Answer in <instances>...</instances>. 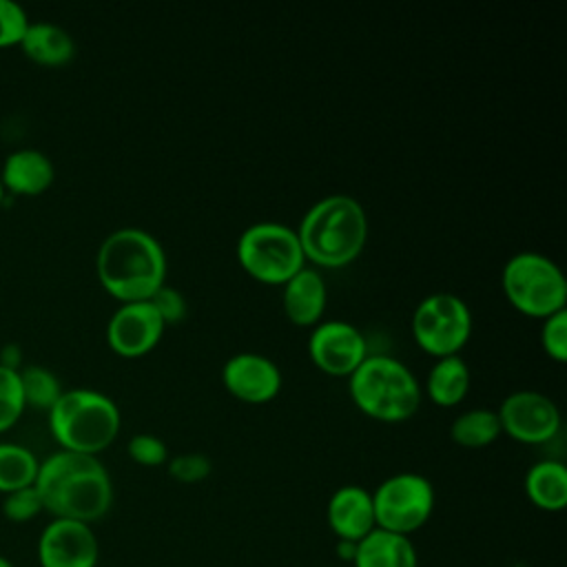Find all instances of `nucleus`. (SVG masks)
Instances as JSON below:
<instances>
[{"mask_svg": "<svg viewBox=\"0 0 567 567\" xmlns=\"http://www.w3.org/2000/svg\"><path fill=\"white\" fill-rule=\"evenodd\" d=\"M42 509H44V505H42V498H40L35 485L13 489L2 501V514L11 523H27V520L35 518Z\"/></svg>", "mask_w": 567, "mask_h": 567, "instance_id": "a878e982", "label": "nucleus"}, {"mask_svg": "<svg viewBox=\"0 0 567 567\" xmlns=\"http://www.w3.org/2000/svg\"><path fill=\"white\" fill-rule=\"evenodd\" d=\"M0 567H13V563H11L7 556L0 554Z\"/></svg>", "mask_w": 567, "mask_h": 567, "instance_id": "473e14b6", "label": "nucleus"}, {"mask_svg": "<svg viewBox=\"0 0 567 567\" xmlns=\"http://www.w3.org/2000/svg\"><path fill=\"white\" fill-rule=\"evenodd\" d=\"M33 485L53 518L91 525L113 503L111 476L95 454L60 450L40 463Z\"/></svg>", "mask_w": 567, "mask_h": 567, "instance_id": "f257e3e1", "label": "nucleus"}, {"mask_svg": "<svg viewBox=\"0 0 567 567\" xmlns=\"http://www.w3.org/2000/svg\"><path fill=\"white\" fill-rule=\"evenodd\" d=\"M540 341L549 357L558 361L567 359V308H560L545 317L540 328Z\"/></svg>", "mask_w": 567, "mask_h": 567, "instance_id": "cd10ccee", "label": "nucleus"}, {"mask_svg": "<svg viewBox=\"0 0 567 567\" xmlns=\"http://www.w3.org/2000/svg\"><path fill=\"white\" fill-rule=\"evenodd\" d=\"M148 301L155 306V310L159 312V317H162L164 323H177V321H182V319L186 317V310H188L186 297H184L177 288H173V286H168V284H162V286L151 295Z\"/></svg>", "mask_w": 567, "mask_h": 567, "instance_id": "c756f323", "label": "nucleus"}, {"mask_svg": "<svg viewBox=\"0 0 567 567\" xmlns=\"http://www.w3.org/2000/svg\"><path fill=\"white\" fill-rule=\"evenodd\" d=\"M237 259L246 272L268 284H284L306 266L299 235L288 224L257 221L241 230Z\"/></svg>", "mask_w": 567, "mask_h": 567, "instance_id": "0eeeda50", "label": "nucleus"}, {"mask_svg": "<svg viewBox=\"0 0 567 567\" xmlns=\"http://www.w3.org/2000/svg\"><path fill=\"white\" fill-rule=\"evenodd\" d=\"M128 454L135 463L148 465V467H155L168 461L166 443L159 436L148 432H140L128 439Z\"/></svg>", "mask_w": 567, "mask_h": 567, "instance_id": "c85d7f7f", "label": "nucleus"}, {"mask_svg": "<svg viewBox=\"0 0 567 567\" xmlns=\"http://www.w3.org/2000/svg\"><path fill=\"white\" fill-rule=\"evenodd\" d=\"M427 394L439 405L458 403L470 388V368L458 354L439 357L427 372Z\"/></svg>", "mask_w": 567, "mask_h": 567, "instance_id": "412c9836", "label": "nucleus"}, {"mask_svg": "<svg viewBox=\"0 0 567 567\" xmlns=\"http://www.w3.org/2000/svg\"><path fill=\"white\" fill-rule=\"evenodd\" d=\"M38 467L40 463L31 450L16 443H0V492L9 494L33 485Z\"/></svg>", "mask_w": 567, "mask_h": 567, "instance_id": "5701e85b", "label": "nucleus"}, {"mask_svg": "<svg viewBox=\"0 0 567 567\" xmlns=\"http://www.w3.org/2000/svg\"><path fill=\"white\" fill-rule=\"evenodd\" d=\"M27 24V13L18 2L0 0V44L20 42Z\"/></svg>", "mask_w": 567, "mask_h": 567, "instance_id": "7c9ffc66", "label": "nucleus"}, {"mask_svg": "<svg viewBox=\"0 0 567 567\" xmlns=\"http://www.w3.org/2000/svg\"><path fill=\"white\" fill-rule=\"evenodd\" d=\"M49 423L62 450L95 454L120 430V410L113 399L97 390H64L49 408Z\"/></svg>", "mask_w": 567, "mask_h": 567, "instance_id": "39448f33", "label": "nucleus"}, {"mask_svg": "<svg viewBox=\"0 0 567 567\" xmlns=\"http://www.w3.org/2000/svg\"><path fill=\"white\" fill-rule=\"evenodd\" d=\"M284 310L297 326H315L328 301V290L319 270L303 266L284 281Z\"/></svg>", "mask_w": 567, "mask_h": 567, "instance_id": "dca6fc26", "label": "nucleus"}, {"mask_svg": "<svg viewBox=\"0 0 567 567\" xmlns=\"http://www.w3.org/2000/svg\"><path fill=\"white\" fill-rule=\"evenodd\" d=\"M97 277L122 301L151 299L166 279L164 248L144 228H117L97 248Z\"/></svg>", "mask_w": 567, "mask_h": 567, "instance_id": "f03ea898", "label": "nucleus"}, {"mask_svg": "<svg viewBox=\"0 0 567 567\" xmlns=\"http://www.w3.org/2000/svg\"><path fill=\"white\" fill-rule=\"evenodd\" d=\"M297 235L308 259L319 266H343L361 252L368 237V217L359 199L334 193L303 213Z\"/></svg>", "mask_w": 567, "mask_h": 567, "instance_id": "7ed1b4c3", "label": "nucleus"}, {"mask_svg": "<svg viewBox=\"0 0 567 567\" xmlns=\"http://www.w3.org/2000/svg\"><path fill=\"white\" fill-rule=\"evenodd\" d=\"M496 414L501 430L523 443L549 441L560 427L556 403L536 390H516L507 394Z\"/></svg>", "mask_w": 567, "mask_h": 567, "instance_id": "9d476101", "label": "nucleus"}, {"mask_svg": "<svg viewBox=\"0 0 567 567\" xmlns=\"http://www.w3.org/2000/svg\"><path fill=\"white\" fill-rule=\"evenodd\" d=\"M22 49L29 58L42 64H62L73 58L75 44L66 29L53 22H31L27 24L22 38Z\"/></svg>", "mask_w": 567, "mask_h": 567, "instance_id": "aec40b11", "label": "nucleus"}, {"mask_svg": "<svg viewBox=\"0 0 567 567\" xmlns=\"http://www.w3.org/2000/svg\"><path fill=\"white\" fill-rule=\"evenodd\" d=\"M213 472V461L204 452H184L168 458V474L179 483H199Z\"/></svg>", "mask_w": 567, "mask_h": 567, "instance_id": "bb28decb", "label": "nucleus"}, {"mask_svg": "<svg viewBox=\"0 0 567 567\" xmlns=\"http://www.w3.org/2000/svg\"><path fill=\"white\" fill-rule=\"evenodd\" d=\"M328 525L339 540L359 543L374 527L372 492L361 485H341L328 501Z\"/></svg>", "mask_w": 567, "mask_h": 567, "instance_id": "2eb2a0df", "label": "nucleus"}, {"mask_svg": "<svg viewBox=\"0 0 567 567\" xmlns=\"http://www.w3.org/2000/svg\"><path fill=\"white\" fill-rule=\"evenodd\" d=\"M22 408L24 396L20 374L9 365H0V430H7L18 419Z\"/></svg>", "mask_w": 567, "mask_h": 567, "instance_id": "393cba45", "label": "nucleus"}, {"mask_svg": "<svg viewBox=\"0 0 567 567\" xmlns=\"http://www.w3.org/2000/svg\"><path fill=\"white\" fill-rule=\"evenodd\" d=\"M354 567H419L416 549L410 536L374 527L357 543Z\"/></svg>", "mask_w": 567, "mask_h": 567, "instance_id": "f3484780", "label": "nucleus"}, {"mask_svg": "<svg viewBox=\"0 0 567 567\" xmlns=\"http://www.w3.org/2000/svg\"><path fill=\"white\" fill-rule=\"evenodd\" d=\"M412 332L430 354H456L472 332L470 306L454 292H432L416 303Z\"/></svg>", "mask_w": 567, "mask_h": 567, "instance_id": "1a4fd4ad", "label": "nucleus"}, {"mask_svg": "<svg viewBox=\"0 0 567 567\" xmlns=\"http://www.w3.org/2000/svg\"><path fill=\"white\" fill-rule=\"evenodd\" d=\"M18 374H20L24 403H31L35 408H51L62 394L58 377L42 365H27Z\"/></svg>", "mask_w": 567, "mask_h": 567, "instance_id": "b1692460", "label": "nucleus"}, {"mask_svg": "<svg viewBox=\"0 0 567 567\" xmlns=\"http://www.w3.org/2000/svg\"><path fill=\"white\" fill-rule=\"evenodd\" d=\"M348 377L354 403L370 416L401 421L421 403L419 379L396 357L368 354Z\"/></svg>", "mask_w": 567, "mask_h": 567, "instance_id": "20e7f679", "label": "nucleus"}, {"mask_svg": "<svg viewBox=\"0 0 567 567\" xmlns=\"http://www.w3.org/2000/svg\"><path fill=\"white\" fill-rule=\"evenodd\" d=\"M100 545L89 523L53 518L38 538L40 567H97Z\"/></svg>", "mask_w": 567, "mask_h": 567, "instance_id": "9b49d317", "label": "nucleus"}, {"mask_svg": "<svg viewBox=\"0 0 567 567\" xmlns=\"http://www.w3.org/2000/svg\"><path fill=\"white\" fill-rule=\"evenodd\" d=\"M164 328L166 323L148 299L124 301L109 319L106 339L115 352L140 357L159 341Z\"/></svg>", "mask_w": 567, "mask_h": 567, "instance_id": "ddd939ff", "label": "nucleus"}, {"mask_svg": "<svg viewBox=\"0 0 567 567\" xmlns=\"http://www.w3.org/2000/svg\"><path fill=\"white\" fill-rule=\"evenodd\" d=\"M450 434L463 447H485L501 434V421L492 408H470L452 421Z\"/></svg>", "mask_w": 567, "mask_h": 567, "instance_id": "4be33fe9", "label": "nucleus"}, {"mask_svg": "<svg viewBox=\"0 0 567 567\" xmlns=\"http://www.w3.org/2000/svg\"><path fill=\"white\" fill-rule=\"evenodd\" d=\"M308 352L323 372L350 374L368 357V343L354 323L346 319H326L315 323L308 339Z\"/></svg>", "mask_w": 567, "mask_h": 567, "instance_id": "f8f14e48", "label": "nucleus"}, {"mask_svg": "<svg viewBox=\"0 0 567 567\" xmlns=\"http://www.w3.org/2000/svg\"><path fill=\"white\" fill-rule=\"evenodd\" d=\"M527 498L547 512H558L567 505V467L560 461H536L525 474Z\"/></svg>", "mask_w": 567, "mask_h": 567, "instance_id": "a211bd4d", "label": "nucleus"}, {"mask_svg": "<svg viewBox=\"0 0 567 567\" xmlns=\"http://www.w3.org/2000/svg\"><path fill=\"white\" fill-rule=\"evenodd\" d=\"M337 554H339V558L341 560H348V563H352L354 560V554H357V543H352V540H337Z\"/></svg>", "mask_w": 567, "mask_h": 567, "instance_id": "2f4dec72", "label": "nucleus"}, {"mask_svg": "<svg viewBox=\"0 0 567 567\" xmlns=\"http://www.w3.org/2000/svg\"><path fill=\"white\" fill-rule=\"evenodd\" d=\"M0 199H2V184H0Z\"/></svg>", "mask_w": 567, "mask_h": 567, "instance_id": "72a5a7b5", "label": "nucleus"}, {"mask_svg": "<svg viewBox=\"0 0 567 567\" xmlns=\"http://www.w3.org/2000/svg\"><path fill=\"white\" fill-rule=\"evenodd\" d=\"M221 379L228 392L252 403L272 399L281 388L279 365L259 352L233 354L221 368Z\"/></svg>", "mask_w": 567, "mask_h": 567, "instance_id": "4468645a", "label": "nucleus"}, {"mask_svg": "<svg viewBox=\"0 0 567 567\" xmlns=\"http://www.w3.org/2000/svg\"><path fill=\"white\" fill-rule=\"evenodd\" d=\"M507 299L523 312L547 317L567 301V281L560 266L543 252L520 250L503 266Z\"/></svg>", "mask_w": 567, "mask_h": 567, "instance_id": "423d86ee", "label": "nucleus"}, {"mask_svg": "<svg viewBox=\"0 0 567 567\" xmlns=\"http://www.w3.org/2000/svg\"><path fill=\"white\" fill-rule=\"evenodd\" d=\"M2 179L18 193H40L53 179V164L42 151L20 148L7 157Z\"/></svg>", "mask_w": 567, "mask_h": 567, "instance_id": "6ab92c4d", "label": "nucleus"}, {"mask_svg": "<svg viewBox=\"0 0 567 567\" xmlns=\"http://www.w3.org/2000/svg\"><path fill=\"white\" fill-rule=\"evenodd\" d=\"M379 529L410 536L421 529L434 509V487L416 472H399L383 478L372 492Z\"/></svg>", "mask_w": 567, "mask_h": 567, "instance_id": "6e6552de", "label": "nucleus"}]
</instances>
